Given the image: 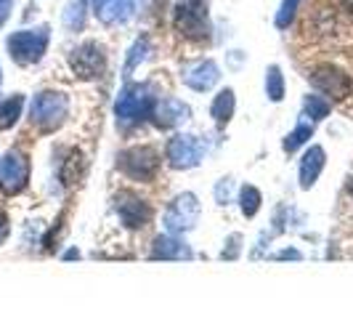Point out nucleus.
<instances>
[{"label":"nucleus","instance_id":"nucleus-15","mask_svg":"<svg viewBox=\"0 0 353 319\" xmlns=\"http://www.w3.org/2000/svg\"><path fill=\"white\" fill-rule=\"evenodd\" d=\"M152 258H162V261H183V258H192V250L183 240H178V234H165L154 240V248H152Z\"/></svg>","mask_w":353,"mask_h":319},{"label":"nucleus","instance_id":"nucleus-16","mask_svg":"<svg viewBox=\"0 0 353 319\" xmlns=\"http://www.w3.org/2000/svg\"><path fill=\"white\" fill-rule=\"evenodd\" d=\"M324 162H327V155L321 146H311L301 160V186L303 189H311L316 184L319 173L324 171Z\"/></svg>","mask_w":353,"mask_h":319},{"label":"nucleus","instance_id":"nucleus-14","mask_svg":"<svg viewBox=\"0 0 353 319\" xmlns=\"http://www.w3.org/2000/svg\"><path fill=\"white\" fill-rule=\"evenodd\" d=\"M90 6H93V14L104 24L128 21L133 17V0H90Z\"/></svg>","mask_w":353,"mask_h":319},{"label":"nucleus","instance_id":"nucleus-23","mask_svg":"<svg viewBox=\"0 0 353 319\" xmlns=\"http://www.w3.org/2000/svg\"><path fill=\"white\" fill-rule=\"evenodd\" d=\"M64 24L70 27V30H83V24H85V0H74L67 6V11H64Z\"/></svg>","mask_w":353,"mask_h":319},{"label":"nucleus","instance_id":"nucleus-21","mask_svg":"<svg viewBox=\"0 0 353 319\" xmlns=\"http://www.w3.org/2000/svg\"><path fill=\"white\" fill-rule=\"evenodd\" d=\"M261 202H263V197H261V192L255 189V186H242L239 189V208H242V213L248 215V218H252L255 213L261 211Z\"/></svg>","mask_w":353,"mask_h":319},{"label":"nucleus","instance_id":"nucleus-7","mask_svg":"<svg viewBox=\"0 0 353 319\" xmlns=\"http://www.w3.org/2000/svg\"><path fill=\"white\" fill-rule=\"evenodd\" d=\"M308 80H311V86L316 90H321L324 96H332L337 102H343V99H348L353 90V80L345 75L343 70H337L332 64H319L311 70L308 75Z\"/></svg>","mask_w":353,"mask_h":319},{"label":"nucleus","instance_id":"nucleus-33","mask_svg":"<svg viewBox=\"0 0 353 319\" xmlns=\"http://www.w3.org/2000/svg\"><path fill=\"white\" fill-rule=\"evenodd\" d=\"M348 192L353 195V178H351V184H348Z\"/></svg>","mask_w":353,"mask_h":319},{"label":"nucleus","instance_id":"nucleus-2","mask_svg":"<svg viewBox=\"0 0 353 319\" xmlns=\"http://www.w3.org/2000/svg\"><path fill=\"white\" fill-rule=\"evenodd\" d=\"M70 115V99L59 90H43L32 99L30 106V120L40 130H56Z\"/></svg>","mask_w":353,"mask_h":319},{"label":"nucleus","instance_id":"nucleus-22","mask_svg":"<svg viewBox=\"0 0 353 319\" xmlns=\"http://www.w3.org/2000/svg\"><path fill=\"white\" fill-rule=\"evenodd\" d=\"M303 109H305V117H311L316 123V120H324L330 115V102L321 99V96H305Z\"/></svg>","mask_w":353,"mask_h":319},{"label":"nucleus","instance_id":"nucleus-30","mask_svg":"<svg viewBox=\"0 0 353 319\" xmlns=\"http://www.w3.org/2000/svg\"><path fill=\"white\" fill-rule=\"evenodd\" d=\"M11 6H14V0H0V27L6 24V19L11 14Z\"/></svg>","mask_w":353,"mask_h":319},{"label":"nucleus","instance_id":"nucleus-11","mask_svg":"<svg viewBox=\"0 0 353 319\" xmlns=\"http://www.w3.org/2000/svg\"><path fill=\"white\" fill-rule=\"evenodd\" d=\"M114 208H117V215L128 229H143L152 221V208L133 192H120L114 197Z\"/></svg>","mask_w":353,"mask_h":319},{"label":"nucleus","instance_id":"nucleus-10","mask_svg":"<svg viewBox=\"0 0 353 319\" xmlns=\"http://www.w3.org/2000/svg\"><path fill=\"white\" fill-rule=\"evenodd\" d=\"M70 67H72V72H74L77 77H83V80L101 77V72H104V67H106L104 48H101L99 43H93V40L77 46V48L70 53Z\"/></svg>","mask_w":353,"mask_h":319},{"label":"nucleus","instance_id":"nucleus-12","mask_svg":"<svg viewBox=\"0 0 353 319\" xmlns=\"http://www.w3.org/2000/svg\"><path fill=\"white\" fill-rule=\"evenodd\" d=\"M189 115H192V109L183 104V102L173 99V96L157 99V102H152V106H149V117H152V123L157 125V128H176V125L186 123Z\"/></svg>","mask_w":353,"mask_h":319},{"label":"nucleus","instance_id":"nucleus-20","mask_svg":"<svg viewBox=\"0 0 353 319\" xmlns=\"http://www.w3.org/2000/svg\"><path fill=\"white\" fill-rule=\"evenodd\" d=\"M265 93H268L271 102H282L284 99V77L276 64H271L265 70Z\"/></svg>","mask_w":353,"mask_h":319},{"label":"nucleus","instance_id":"nucleus-27","mask_svg":"<svg viewBox=\"0 0 353 319\" xmlns=\"http://www.w3.org/2000/svg\"><path fill=\"white\" fill-rule=\"evenodd\" d=\"M239 248H242V234H231L229 237V248H223V258L234 261L239 255Z\"/></svg>","mask_w":353,"mask_h":319},{"label":"nucleus","instance_id":"nucleus-4","mask_svg":"<svg viewBox=\"0 0 353 319\" xmlns=\"http://www.w3.org/2000/svg\"><path fill=\"white\" fill-rule=\"evenodd\" d=\"M199 200L192 192H183L178 195L168 211H165V229L168 234H183V231L194 229L196 221H199Z\"/></svg>","mask_w":353,"mask_h":319},{"label":"nucleus","instance_id":"nucleus-9","mask_svg":"<svg viewBox=\"0 0 353 319\" xmlns=\"http://www.w3.org/2000/svg\"><path fill=\"white\" fill-rule=\"evenodd\" d=\"M30 181V160L21 152H8L0 160V192L3 195H19Z\"/></svg>","mask_w":353,"mask_h":319},{"label":"nucleus","instance_id":"nucleus-18","mask_svg":"<svg viewBox=\"0 0 353 319\" xmlns=\"http://www.w3.org/2000/svg\"><path fill=\"white\" fill-rule=\"evenodd\" d=\"M21 109H24V96L21 93H14L8 99L0 102V130H8L19 123L21 117Z\"/></svg>","mask_w":353,"mask_h":319},{"label":"nucleus","instance_id":"nucleus-32","mask_svg":"<svg viewBox=\"0 0 353 319\" xmlns=\"http://www.w3.org/2000/svg\"><path fill=\"white\" fill-rule=\"evenodd\" d=\"M343 8H345V11H351V14H353V0H343Z\"/></svg>","mask_w":353,"mask_h":319},{"label":"nucleus","instance_id":"nucleus-5","mask_svg":"<svg viewBox=\"0 0 353 319\" xmlns=\"http://www.w3.org/2000/svg\"><path fill=\"white\" fill-rule=\"evenodd\" d=\"M149 106H152V96H149V88L146 86H125L117 96V104H114V115L117 120L125 125L141 120L143 115H149Z\"/></svg>","mask_w":353,"mask_h":319},{"label":"nucleus","instance_id":"nucleus-17","mask_svg":"<svg viewBox=\"0 0 353 319\" xmlns=\"http://www.w3.org/2000/svg\"><path fill=\"white\" fill-rule=\"evenodd\" d=\"M234 109H236V99H234V90L231 88H223L215 99H212V106H210V115L212 120L218 125H226L234 117Z\"/></svg>","mask_w":353,"mask_h":319},{"label":"nucleus","instance_id":"nucleus-24","mask_svg":"<svg viewBox=\"0 0 353 319\" xmlns=\"http://www.w3.org/2000/svg\"><path fill=\"white\" fill-rule=\"evenodd\" d=\"M146 56H149V40H146V37H141V40H136V43H133V48L128 51V61H125V75H130V72L136 70V67L141 64Z\"/></svg>","mask_w":353,"mask_h":319},{"label":"nucleus","instance_id":"nucleus-13","mask_svg":"<svg viewBox=\"0 0 353 319\" xmlns=\"http://www.w3.org/2000/svg\"><path fill=\"white\" fill-rule=\"evenodd\" d=\"M181 80L194 90H210L221 80V67L212 59H202V61H194V64L183 67Z\"/></svg>","mask_w":353,"mask_h":319},{"label":"nucleus","instance_id":"nucleus-25","mask_svg":"<svg viewBox=\"0 0 353 319\" xmlns=\"http://www.w3.org/2000/svg\"><path fill=\"white\" fill-rule=\"evenodd\" d=\"M80 173H83V157H80V152H70V157L64 162V171H61L64 184H74Z\"/></svg>","mask_w":353,"mask_h":319},{"label":"nucleus","instance_id":"nucleus-29","mask_svg":"<svg viewBox=\"0 0 353 319\" xmlns=\"http://www.w3.org/2000/svg\"><path fill=\"white\" fill-rule=\"evenodd\" d=\"M8 231H11V224H8V215L0 211V245L8 240Z\"/></svg>","mask_w":353,"mask_h":319},{"label":"nucleus","instance_id":"nucleus-3","mask_svg":"<svg viewBox=\"0 0 353 319\" xmlns=\"http://www.w3.org/2000/svg\"><path fill=\"white\" fill-rule=\"evenodd\" d=\"M173 27L178 35L189 37V40H202L210 35L205 3L202 0H178L173 8Z\"/></svg>","mask_w":353,"mask_h":319},{"label":"nucleus","instance_id":"nucleus-19","mask_svg":"<svg viewBox=\"0 0 353 319\" xmlns=\"http://www.w3.org/2000/svg\"><path fill=\"white\" fill-rule=\"evenodd\" d=\"M311 136H314V120L303 115L301 120H298V125H295V130L284 139V152H295V149H301Z\"/></svg>","mask_w":353,"mask_h":319},{"label":"nucleus","instance_id":"nucleus-28","mask_svg":"<svg viewBox=\"0 0 353 319\" xmlns=\"http://www.w3.org/2000/svg\"><path fill=\"white\" fill-rule=\"evenodd\" d=\"M229 195H231V181H229V178H223V181L215 186V197H218V202L223 205V202L229 200Z\"/></svg>","mask_w":353,"mask_h":319},{"label":"nucleus","instance_id":"nucleus-8","mask_svg":"<svg viewBox=\"0 0 353 319\" xmlns=\"http://www.w3.org/2000/svg\"><path fill=\"white\" fill-rule=\"evenodd\" d=\"M202 155H205V144L189 133H178L165 146V157L170 162V168H178V171H189L199 165Z\"/></svg>","mask_w":353,"mask_h":319},{"label":"nucleus","instance_id":"nucleus-31","mask_svg":"<svg viewBox=\"0 0 353 319\" xmlns=\"http://www.w3.org/2000/svg\"><path fill=\"white\" fill-rule=\"evenodd\" d=\"M276 258H292V261H298L301 253L298 250H282V253H276Z\"/></svg>","mask_w":353,"mask_h":319},{"label":"nucleus","instance_id":"nucleus-1","mask_svg":"<svg viewBox=\"0 0 353 319\" xmlns=\"http://www.w3.org/2000/svg\"><path fill=\"white\" fill-rule=\"evenodd\" d=\"M48 40H51V30L43 24V27H35V30L14 32L6 40V46H8V53H11V59L17 64L30 67V64H37L43 59V53L48 48Z\"/></svg>","mask_w":353,"mask_h":319},{"label":"nucleus","instance_id":"nucleus-6","mask_svg":"<svg viewBox=\"0 0 353 319\" xmlns=\"http://www.w3.org/2000/svg\"><path fill=\"white\" fill-rule=\"evenodd\" d=\"M117 165L125 176L136 178V181H149L159 171V155L152 146H133L120 155Z\"/></svg>","mask_w":353,"mask_h":319},{"label":"nucleus","instance_id":"nucleus-26","mask_svg":"<svg viewBox=\"0 0 353 319\" xmlns=\"http://www.w3.org/2000/svg\"><path fill=\"white\" fill-rule=\"evenodd\" d=\"M303 0H284L282 8H279V14H276V27L279 30H287L290 27V21L295 19V14H298V8H301Z\"/></svg>","mask_w":353,"mask_h":319},{"label":"nucleus","instance_id":"nucleus-34","mask_svg":"<svg viewBox=\"0 0 353 319\" xmlns=\"http://www.w3.org/2000/svg\"><path fill=\"white\" fill-rule=\"evenodd\" d=\"M0 83H3V70H0Z\"/></svg>","mask_w":353,"mask_h":319}]
</instances>
